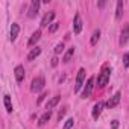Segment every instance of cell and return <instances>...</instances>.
Instances as JSON below:
<instances>
[{"label":"cell","mask_w":129,"mask_h":129,"mask_svg":"<svg viewBox=\"0 0 129 129\" xmlns=\"http://www.w3.org/2000/svg\"><path fill=\"white\" fill-rule=\"evenodd\" d=\"M109 75H111V70H109L108 67H105V69L102 70V73L99 75V78H97V85H99L100 88H103V87L109 82Z\"/></svg>","instance_id":"obj_1"},{"label":"cell","mask_w":129,"mask_h":129,"mask_svg":"<svg viewBox=\"0 0 129 129\" xmlns=\"http://www.w3.org/2000/svg\"><path fill=\"white\" fill-rule=\"evenodd\" d=\"M44 84H46V81H44L43 76L35 78V79L32 81V84H30V91H32V93H38V91H41V90L44 88Z\"/></svg>","instance_id":"obj_2"},{"label":"cell","mask_w":129,"mask_h":129,"mask_svg":"<svg viewBox=\"0 0 129 129\" xmlns=\"http://www.w3.org/2000/svg\"><path fill=\"white\" fill-rule=\"evenodd\" d=\"M93 88H94V78H90V79L87 81V84H85V88H84V91H82V97H84V99L90 97V94H91Z\"/></svg>","instance_id":"obj_3"},{"label":"cell","mask_w":129,"mask_h":129,"mask_svg":"<svg viewBox=\"0 0 129 129\" xmlns=\"http://www.w3.org/2000/svg\"><path fill=\"white\" fill-rule=\"evenodd\" d=\"M84 79H85V69H81L79 72H78V78H76V85H75V91L78 93L79 90H81V87H82V84H84Z\"/></svg>","instance_id":"obj_4"},{"label":"cell","mask_w":129,"mask_h":129,"mask_svg":"<svg viewBox=\"0 0 129 129\" xmlns=\"http://www.w3.org/2000/svg\"><path fill=\"white\" fill-rule=\"evenodd\" d=\"M38 9H40V0H32V3H30V6H29V12H27V15H29L30 18L37 17Z\"/></svg>","instance_id":"obj_5"},{"label":"cell","mask_w":129,"mask_h":129,"mask_svg":"<svg viewBox=\"0 0 129 129\" xmlns=\"http://www.w3.org/2000/svg\"><path fill=\"white\" fill-rule=\"evenodd\" d=\"M127 40H129V23L124 24L123 29H121V34H120V44L124 46V44L127 43Z\"/></svg>","instance_id":"obj_6"},{"label":"cell","mask_w":129,"mask_h":129,"mask_svg":"<svg viewBox=\"0 0 129 129\" xmlns=\"http://www.w3.org/2000/svg\"><path fill=\"white\" fill-rule=\"evenodd\" d=\"M120 99H121V93H115V94L106 102V106H108V108H114V106H117V105L120 103Z\"/></svg>","instance_id":"obj_7"},{"label":"cell","mask_w":129,"mask_h":129,"mask_svg":"<svg viewBox=\"0 0 129 129\" xmlns=\"http://www.w3.org/2000/svg\"><path fill=\"white\" fill-rule=\"evenodd\" d=\"M55 18V12L53 11H50V12H47L44 17H43V20H41V26L43 27H46V26H49L50 23H52V20Z\"/></svg>","instance_id":"obj_8"},{"label":"cell","mask_w":129,"mask_h":129,"mask_svg":"<svg viewBox=\"0 0 129 129\" xmlns=\"http://www.w3.org/2000/svg\"><path fill=\"white\" fill-rule=\"evenodd\" d=\"M103 106H105V103H103V102H97V103L94 105V108H93V118H94V120H97V118H99V115H100V112H102Z\"/></svg>","instance_id":"obj_9"},{"label":"cell","mask_w":129,"mask_h":129,"mask_svg":"<svg viewBox=\"0 0 129 129\" xmlns=\"http://www.w3.org/2000/svg\"><path fill=\"white\" fill-rule=\"evenodd\" d=\"M14 73H15L17 82H21V81L24 79V67H23V66H17L15 70H14Z\"/></svg>","instance_id":"obj_10"},{"label":"cell","mask_w":129,"mask_h":129,"mask_svg":"<svg viewBox=\"0 0 129 129\" xmlns=\"http://www.w3.org/2000/svg\"><path fill=\"white\" fill-rule=\"evenodd\" d=\"M18 32H20V26H18L17 23H12V26H11V41H12V43L17 40Z\"/></svg>","instance_id":"obj_11"},{"label":"cell","mask_w":129,"mask_h":129,"mask_svg":"<svg viewBox=\"0 0 129 129\" xmlns=\"http://www.w3.org/2000/svg\"><path fill=\"white\" fill-rule=\"evenodd\" d=\"M82 30V20H81V15L76 14L75 15V34H81Z\"/></svg>","instance_id":"obj_12"},{"label":"cell","mask_w":129,"mask_h":129,"mask_svg":"<svg viewBox=\"0 0 129 129\" xmlns=\"http://www.w3.org/2000/svg\"><path fill=\"white\" fill-rule=\"evenodd\" d=\"M41 38V30H37V32H34L32 34V37H30V40L27 41V46H35L37 43H38V40Z\"/></svg>","instance_id":"obj_13"},{"label":"cell","mask_w":129,"mask_h":129,"mask_svg":"<svg viewBox=\"0 0 129 129\" xmlns=\"http://www.w3.org/2000/svg\"><path fill=\"white\" fill-rule=\"evenodd\" d=\"M3 103H5V108L8 112H12V102H11V96L9 94H5L3 97Z\"/></svg>","instance_id":"obj_14"},{"label":"cell","mask_w":129,"mask_h":129,"mask_svg":"<svg viewBox=\"0 0 129 129\" xmlns=\"http://www.w3.org/2000/svg\"><path fill=\"white\" fill-rule=\"evenodd\" d=\"M40 53H41V49H40V47H34V49L30 50V53L27 55V61H34Z\"/></svg>","instance_id":"obj_15"},{"label":"cell","mask_w":129,"mask_h":129,"mask_svg":"<svg viewBox=\"0 0 129 129\" xmlns=\"http://www.w3.org/2000/svg\"><path fill=\"white\" fill-rule=\"evenodd\" d=\"M59 99H61L59 96H55L53 99H50V100L47 102V105H46V108H47L49 111H50V109H53V108H55V106L58 105V102H59Z\"/></svg>","instance_id":"obj_16"},{"label":"cell","mask_w":129,"mask_h":129,"mask_svg":"<svg viewBox=\"0 0 129 129\" xmlns=\"http://www.w3.org/2000/svg\"><path fill=\"white\" fill-rule=\"evenodd\" d=\"M121 14H123V2H121V0H118V2H117V9H115V18L120 20L121 18Z\"/></svg>","instance_id":"obj_17"},{"label":"cell","mask_w":129,"mask_h":129,"mask_svg":"<svg viewBox=\"0 0 129 129\" xmlns=\"http://www.w3.org/2000/svg\"><path fill=\"white\" fill-rule=\"evenodd\" d=\"M50 115H52V112H50V111H46V112H44V114L41 115V118H40V121H38V123H40V126H43V124H46V123H47V121L50 120Z\"/></svg>","instance_id":"obj_18"},{"label":"cell","mask_w":129,"mask_h":129,"mask_svg":"<svg viewBox=\"0 0 129 129\" xmlns=\"http://www.w3.org/2000/svg\"><path fill=\"white\" fill-rule=\"evenodd\" d=\"M99 38H100V30L96 29V30L93 32V35H91V46H96L97 41H99Z\"/></svg>","instance_id":"obj_19"},{"label":"cell","mask_w":129,"mask_h":129,"mask_svg":"<svg viewBox=\"0 0 129 129\" xmlns=\"http://www.w3.org/2000/svg\"><path fill=\"white\" fill-rule=\"evenodd\" d=\"M73 55H75V47H70V49L67 50V53L64 55V59H62V61H64V62H69V61L73 58Z\"/></svg>","instance_id":"obj_20"},{"label":"cell","mask_w":129,"mask_h":129,"mask_svg":"<svg viewBox=\"0 0 129 129\" xmlns=\"http://www.w3.org/2000/svg\"><path fill=\"white\" fill-rule=\"evenodd\" d=\"M73 124H75V120H73V118H69V120L66 121V124H64V127H62V129H72V127H73Z\"/></svg>","instance_id":"obj_21"},{"label":"cell","mask_w":129,"mask_h":129,"mask_svg":"<svg viewBox=\"0 0 129 129\" xmlns=\"http://www.w3.org/2000/svg\"><path fill=\"white\" fill-rule=\"evenodd\" d=\"M62 52H64V44H62V43H59V44L55 47V53H56V55H59V53H62Z\"/></svg>","instance_id":"obj_22"},{"label":"cell","mask_w":129,"mask_h":129,"mask_svg":"<svg viewBox=\"0 0 129 129\" xmlns=\"http://www.w3.org/2000/svg\"><path fill=\"white\" fill-rule=\"evenodd\" d=\"M58 27H59V23H52V24H50V27H49V32H50V34H53Z\"/></svg>","instance_id":"obj_23"},{"label":"cell","mask_w":129,"mask_h":129,"mask_svg":"<svg viewBox=\"0 0 129 129\" xmlns=\"http://www.w3.org/2000/svg\"><path fill=\"white\" fill-rule=\"evenodd\" d=\"M123 64H124V67H129V53H124V56H123Z\"/></svg>","instance_id":"obj_24"},{"label":"cell","mask_w":129,"mask_h":129,"mask_svg":"<svg viewBox=\"0 0 129 129\" xmlns=\"http://www.w3.org/2000/svg\"><path fill=\"white\" fill-rule=\"evenodd\" d=\"M44 97H47V93H43V94H41V96L38 97V100H37V105H40V103H41V102L44 100Z\"/></svg>","instance_id":"obj_25"},{"label":"cell","mask_w":129,"mask_h":129,"mask_svg":"<svg viewBox=\"0 0 129 129\" xmlns=\"http://www.w3.org/2000/svg\"><path fill=\"white\" fill-rule=\"evenodd\" d=\"M111 127H112V129H117V127H118V121H117V120H112Z\"/></svg>","instance_id":"obj_26"},{"label":"cell","mask_w":129,"mask_h":129,"mask_svg":"<svg viewBox=\"0 0 129 129\" xmlns=\"http://www.w3.org/2000/svg\"><path fill=\"white\" fill-rule=\"evenodd\" d=\"M64 114H66V109H62V111H59V114H58V118L61 120V118L64 117Z\"/></svg>","instance_id":"obj_27"},{"label":"cell","mask_w":129,"mask_h":129,"mask_svg":"<svg viewBox=\"0 0 129 129\" xmlns=\"http://www.w3.org/2000/svg\"><path fill=\"white\" fill-rule=\"evenodd\" d=\"M52 66H53V67L58 66V58H53V59H52Z\"/></svg>","instance_id":"obj_28"},{"label":"cell","mask_w":129,"mask_h":129,"mask_svg":"<svg viewBox=\"0 0 129 129\" xmlns=\"http://www.w3.org/2000/svg\"><path fill=\"white\" fill-rule=\"evenodd\" d=\"M105 6V2H99V8H103Z\"/></svg>","instance_id":"obj_29"}]
</instances>
